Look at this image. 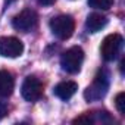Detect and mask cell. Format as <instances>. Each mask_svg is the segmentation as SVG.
Returning <instances> with one entry per match:
<instances>
[{"label": "cell", "instance_id": "cell-1", "mask_svg": "<svg viewBox=\"0 0 125 125\" xmlns=\"http://www.w3.org/2000/svg\"><path fill=\"white\" fill-rule=\"evenodd\" d=\"M109 88V75L106 71H99V74L94 77L93 83L85 88L84 99L87 102H96L106 96Z\"/></svg>", "mask_w": 125, "mask_h": 125}, {"label": "cell", "instance_id": "cell-2", "mask_svg": "<svg viewBox=\"0 0 125 125\" xmlns=\"http://www.w3.org/2000/svg\"><path fill=\"white\" fill-rule=\"evenodd\" d=\"M84 62V50L80 46H74L63 52L60 57V66L68 74H77L80 72Z\"/></svg>", "mask_w": 125, "mask_h": 125}, {"label": "cell", "instance_id": "cell-3", "mask_svg": "<svg viewBox=\"0 0 125 125\" xmlns=\"http://www.w3.org/2000/svg\"><path fill=\"white\" fill-rule=\"evenodd\" d=\"M50 30L59 40H68L74 34L75 22L69 15H59L50 21Z\"/></svg>", "mask_w": 125, "mask_h": 125}, {"label": "cell", "instance_id": "cell-4", "mask_svg": "<svg viewBox=\"0 0 125 125\" xmlns=\"http://www.w3.org/2000/svg\"><path fill=\"white\" fill-rule=\"evenodd\" d=\"M122 44H124V38L121 34H109L104 37V40L102 41V46H100V53H102V57L106 60V62H112L118 57V54L121 53V49H122Z\"/></svg>", "mask_w": 125, "mask_h": 125}, {"label": "cell", "instance_id": "cell-5", "mask_svg": "<svg viewBox=\"0 0 125 125\" xmlns=\"http://www.w3.org/2000/svg\"><path fill=\"white\" fill-rule=\"evenodd\" d=\"M38 22V16L32 9H24L21 10L18 15L13 16L12 19V27L16 31H22V32H30L31 30H34L37 27Z\"/></svg>", "mask_w": 125, "mask_h": 125}, {"label": "cell", "instance_id": "cell-6", "mask_svg": "<svg viewBox=\"0 0 125 125\" xmlns=\"http://www.w3.org/2000/svg\"><path fill=\"white\" fill-rule=\"evenodd\" d=\"M24 53V43L16 37H2L0 38V56L2 57H19Z\"/></svg>", "mask_w": 125, "mask_h": 125}, {"label": "cell", "instance_id": "cell-7", "mask_svg": "<svg viewBox=\"0 0 125 125\" xmlns=\"http://www.w3.org/2000/svg\"><path fill=\"white\" fill-rule=\"evenodd\" d=\"M41 93H43V85L38 78L30 75L24 80L21 87V94L27 102H37L41 97Z\"/></svg>", "mask_w": 125, "mask_h": 125}, {"label": "cell", "instance_id": "cell-8", "mask_svg": "<svg viewBox=\"0 0 125 125\" xmlns=\"http://www.w3.org/2000/svg\"><path fill=\"white\" fill-rule=\"evenodd\" d=\"M77 90H78V84L75 81H62L53 88V93L60 100H69L77 93Z\"/></svg>", "mask_w": 125, "mask_h": 125}, {"label": "cell", "instance_id": "cell-9", "mask_svg": "<svg viewBox=\"0 0 125 125\" xmlns=\"http://www.w3.org/2000/svg\"><path fill=\"white\" fill-rule=\"evenodd\" d=\"M15 80L6 69H0V97H9L13 93Z\"/></svg>", "mask_w": 125, "mask_h": 125}, {"label": "cell", "instance_id": "cell-10", "mask_svg": "<svg viewBox=\"0 0 125 125\" xmlns=\"http://www.w3.org/2000/svg\"><path fill=\"white\" fill-rule=\"evenodd\" d=\"M107 25V18L102 13H90L87 16V21H85V28L88 32H99L100 30H103L104 27Z\"/></svg>", "mask_w": 125, "mask_h": 125}, {"label": "cell", "instance_id": "cell-11", "mask_svg": "<svg viewBox=\"0 0 125 125\" xmlns=\"http://www.w3.org/2000/svg\"><path fill=\"white\" fill-rule=\"evenodd\" d=\"M115 0H88V6L94 8V9H102V10H107L113 6Z\"/></svg>", "mask_w": 125, "mask_h": 125}, {"label": "cell", "instance_id": "cell-12", "mask_svg": "<svg viewBox=\"0 0 125 125\" xmlns=\"http://www.w3.org/2000/svg\"><path fill=\"white\" fill-rule=\"evenodd\" d=\"M115 104L116 109L121 115H125V93H118L116 99H115Z\"/></svg>", "mask_w": 125, "mask_h": 125}, {"label": "cell", "instance_id": "cell-13", "mask_svg": "<svg viewBox=\"0 0 125 125\" xmlns=\"http://www.w3.org/2000/svg\"><path fill=\"white\" fill-rule=\"evenodd\" d=\"M54 2H56V0H38V3L43 5V6H50V5H53Z\"/></svg>", "mask_w": 125, "mask_h": 125}, {"label": "cell", "instance_id": "cell-14", "mask_svg": "<svg viewBox=\"0 0 125 125\" xmlns=\"http://www.w3.org/2000/svg\"><path fill=\"white\" fill-rule=\"evenodd\" d=\"M5 115H6V106L3 103H0V119H2Z\"/></svg>", "mask_w": 125, "mask_h": 125}]
</instances>
